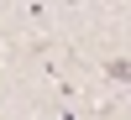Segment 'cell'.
<instances>
[{"label": "cell", "mask_w": 131, "mask_h": 120, "mask_svg": "<svg viewBox=\"0 0 131 120\" xmlns=\"http://www.w3.org/2000/svg\"><path fill=\"white\" fill-rule=\"evenodd\" d=\"M100 73H105L110 84H131V58H105Z\"/></svg>", "instance_id": "6da1fadb"}]
</instances>
